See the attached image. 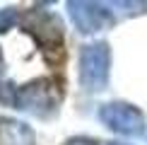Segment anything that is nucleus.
<instances>
[{"mask_svg": "<svg viewBox=\"0 0 147 145\" xmlns=\"http://www.w3.org/2000/svg\"><path fill=\"white\" fill-rule=\"evenodd\" d=\"M32 20H36V24L27 22V27H29V32L39 39V44L51 46V48H60V44H63V24L58 22V17L32 12Z\"/></svg>", "mask_w": 147, "mask_h": 145, "instance_id": "39448f33", "label": "nucleus"}, {"mask_svg": "<svg viewBox=\"0 0 147 145\" xmlns=\"http://www.w3.org/2000/svg\"><path fill=\"white\" fill-rule=\"evenodd\" d=\"M106 145H125V143H106Z\"/></svg>", "mask_w": 147, "mask_h": 145, "instance_id": "9d476101", "label": "nucleus"}, {"mask_svg": "<svg viewBox=\"0 0 147 145\" xmlns=\"http://www.w3.org/2000/svg\"><path fill=\"white\" fill-rule=\"evenodd\" d=\"M63 145H99V140L87 138V136H75V138H68Z\"/></svg>", "mask_w": 147, "mask_h": 145, "instance_id": "6e6552de", "label": "nucleus"}, {"mask_svg": "<svg viewBox=\"0 0 147 145\" xmlns=\"http://www.w3.org/2000/svg\"><path fill=\"white\" fill-rule=\"evenodd\" d=\"M60 99H63V89L53 77H39L27 85L15 89V99H12V109L20 111H29L39 119H46L58 111Z\"/></svg>", "mask_w": 147, "mask_h": 145, "instance_id": "f257e3e1", "label": "nucleus"}, {"mask_svg": "<svg viewBox=\"0 0 147 145\" xmlns=\"http://www.w3.org/2000/svg\"><path fill=\"white\" fill-rule=\"evenodd\" d=\"M3 65H5V63H3V53H0V70H3Z\"/></svg>", "mask_w": 147, "mask_h": 145, "instance_id": "1a4fd4ad", "label": "nucleus"}, {"mask_svg": "<svg viewBox=\"0 0 147 145\" xmlns=\"http://www.w3.org/2000/svg\"><path fill=\"white\" fill-rule=\"evenodd\" d=\"M99 121L109 131L118 133V136L138 138L145 133V116L138 106L128 104V102H106L99 106Z\"/></svg>", "mask_w": 147, "mask_h": 145, "instance_id": "7ed1b4c3", "label": "nucleus"}, {"mask_svg": "<svg viewBox=\"0 0 147 145\" xmlns=\"http://www.w3.org/2000/svg\"><path fill=\"white\" fill-rule=\"evenodd\" d=\"M0 145H36V133L20 119H0Z\"/></svg>", "mask_w": 147, "mask_h": 145, "instance_id": "423d86ee", "label": "nucleus"}, {"mask_svg": "<svg viewBox=\"0 0 147 145\" xmlns=\"http://www.w3.org/2000/svg\"><path fill=\"white\" fill-rule=\"evenodd\" d=\"M70 20L80 34H96L113 24V10H109V3H87V0H70L68 5Z\"/></svg>", "mask_w": 147, "mask_h": 145, "instance_id": "20e7f679", "label": "nucleus"}, {"mask_svg": "<svg viewBox=\"0 0 147 145\" xmlns=\"http://www.w3.org/2000/svg\"><path fill=\"white\" fill-rule=\"evenodd\" d=\"M17 20H20L17 7H3V10H0V34L10 32V29L17 24Z\"/></svg>", "mask_w": 147, "mask_h": 145, "instance_id": "0eeeda50", "label": "nucleus"}, {"mask_svg": "<svg viewBox=\"0 0 147 145\" xmlns=\"http://www.w3.org/2000/svg\"><path fill=\"white\" fill-rule=\"evenodd\" d=\"M111 75V46L106 41H92L80 48L77 80L84 92H101Z\"/></svg>", "mask_w": 147, "mask_h": 145, "instance_id": "f03ea898", "label": "nucleus"}]
</instances>
